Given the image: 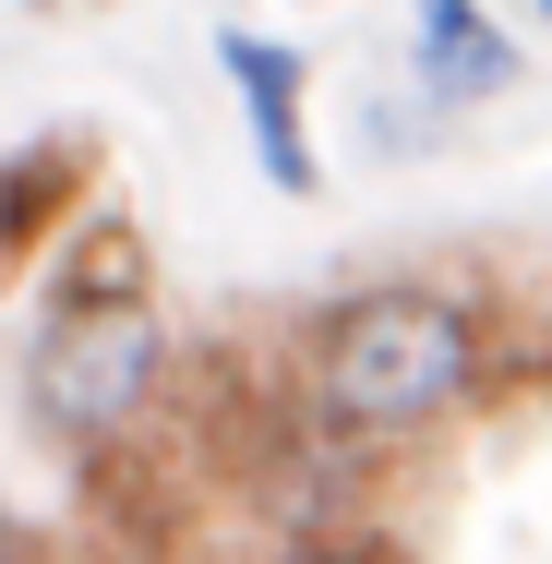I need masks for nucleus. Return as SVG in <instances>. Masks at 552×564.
<instances>
[{
    "label": "nucleus",
    "mask_w": 552,
    "mask_h": 564,
    "mask_svg": "<svg viewBox=\"0 0 552 564\" xmlns=\"http://www.w3.org/2000/svg\"><path fill=\"white\" fill-rule=\"evenodd\" d=\"M0 564H36V541H24V517L0 505Z\"/></svg>",
    "instance_id": "6e6552de"
},
{
    "label": "nucleus",
    "mask_w": 552,
    "mask_h": 564,
    "mask_svg": "<svg viewBox=\"0 0 552 564\" xmlns=\"http://www.w3.org/2000/svg\"><path fill=\"white\" fill-rule=\"evenodd\" d=\"M217 73L240 85V132H252L264 181H277L289 205H313V193H325V144H313V48L252 36V24H217Z\"/></svg>",
    "instance_id": "7ed1b4c3"
},
{
    "label": "nucleus",
    "mask_w": 552,
    "mask_h": 564,
    "mask_svg": "<svg viewBox=\"0 0 552 564\" xmlns=\"http://www.w3.org/2000/svg\"><path fill=\"white\" fill-rule=\"evenodd\" d=\"M169 372H181V348H169L156 289H132V301H48V337H36V421H48L73 456L109 468V456L156 421Z\"/></svg>",
    "instance_id": "f03ea898"
},
{
    "label": "nucleus",
    "mask_w": 552,
    "mask_h": 564,
    "mask_svg": "<svg viewBox=\"0 0 552 564\" xmlns=\"http://www.w3.org/2000/svg\"><path fill=\"white\" fill-rule=\"evenodd\" d=\"M73 205H85V144H24V156H0V264H24Z\"/></svg>",
    "instance_id": "39448f33"
},
{
    "label": "nucleus",
    "mask_w": 552,
    "mask_h": 564,
    "mask_svg": "<svg viewBox=\"0 0 552 564\" xmlns=\"http://www.w3.org/2000/svg\"><path fill=\"white\" fill-rule=\"evenodd\" d=\"M132 289H156V276H144V228H132V217H97L73 252H61V301H132Z\"/></svg>",
    "instance_id": "423d86ee"
},
{
    "label": "nucleus",
    "mask_w": 552,
    "mask_h": 564,
    "mask_svg": "<svg viewBox=\"0 0 552 564\" xmlns=\"http://www.w3.org/2000/svg\"><path fill=\"white\" fill-rule=\"evenodd\" d=\"M277 564H409V541H385V529H313V541H289Z\"/></svg>",
    "instance_id": "0eeeda50"
},
{
    "label": "nucleus",
    "mask_w": 552,
    "mask_h": 564,
    "mask_svg": "<svg viewBox=\"0 0 552 564\" xmlns=\"http://www.w3.org/2000/svg\"><path fill=\"white\" fill-rule=\"evenodd\" d=\"M409 73L433 109H480V97H517L529 48L493 24V0H409Z\"/></svg>",
    "instance_id": "20e7f679"
},
{
    "label": "nucleus",
    "mask_w": 552,
    "mask_h": 564,
    "mask_svg": "<svg viewBox=\"0 0 552 564\" xmlns=\"http://www.w3.org/2000/svg\"><path fill=\"white\" fill-rule=\"evenodd\" d=\"M541 24H552V0H541Z\"/></svg>",
    "instance_id": "1a4fd4ad"
},
{
    "label": "nucleus",
    "mask_w": 552,
    "mask_h": 564,
    "mask_svg": "<svg viewBox=\"0 0 552 564\" xmlns=\"http://www.w3.org/2000/svg\"><path fill=\"white\" fill-rule=\"evenodd\" d=\"M493 360H505V337H493V289L480 276H372L313 325L301 397L348 445H409V433L456 421L493 384Z\"/></svg>",
    "instance_id": "f257e3e1"
}]
</instances>
